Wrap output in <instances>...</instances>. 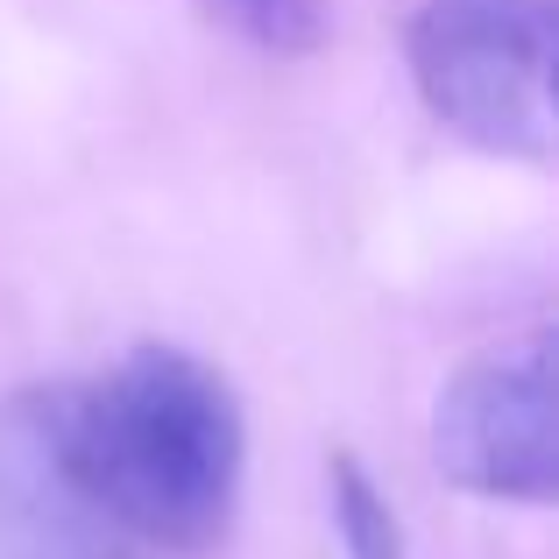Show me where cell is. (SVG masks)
Masks as SVG:
<instances>
[{"instance_id":"cell-4","label":"cell","mask_w":559,"mask_h":559,"mask_svg":"<svg viewBox=\"0 0 559 559\" xmlns=\"http://www.w3.org/2000/svg\"><path fill=\"white\" fill-rule=\"evenodd\" d=\"M0 559H150L64 467L50 382L0 404Z\"/></svg>"},{"instance_id":"cell-5","label":"cell","mask_w":559,"mask_h":559,"mask_svg":"<svg viewBox=\"0 0 559 559\" xmlns=\"http://www.w3.org/2000/svg\"><path fill=\"white\" fill-rule=\"evenodd\" d=\"M326 503H333L341 559H411L390 496L369 481V467H361L355 453H326Z\"/></svg>"},{"instance_id":"cell-2","label":"cell","mask_w":559,"mask_h":559,"mask_svg":"<svg viewBox=\"0 0 559 559\" xmlns=\"http://www.w3.org/2000/svg\"><path fill=\"white\" fill-rule=\"evenodd\" d=\"M404 57L439 128L496 156H552V0H418Z\"/></svg>"},{"instance_id":"cell-6","label":"cell","mask_w":559,"mask_h":559,"mask_svg":"<svg viewBox=\"0 0 559 559\" xmlns=\"http://www.w3.org/2000/svg\"><path fill=\"white\" fill-rule=\"evenodd\" d=\"M205 14L276 57H305L326 43V0H205Z\"/></svg>"},{"instance_id":"cell-3","label":"cell","mask_w":559,"mask_h":559,"mask_svg":"<svg viewBox=\"0 0 559 559\" xmlns=\"http://www.w3.org/2000/svg\"><path fill=\"white\" fill-rule=\"evenodd\" d=\"M432 461L453 489L489 503H552V333L461 361L432 404Z\"/></svg>"},{"instance_id":"cell-1","label":"cell","mask_w":559,"mask_h":559,"mask_svg":"<svg viewBox=\"0 0 559 559\" xmlns=\"http://www.w3.org/2000/svg\"><path fill=\"white\" fill-rule=\"evenodd\" d=\"M50 418L79 489L150 559H191L227 538L248 425L213 361L142 341L85 382H50Z\"/></svg>"}]
</instances>
